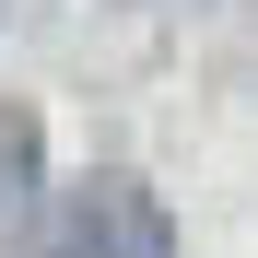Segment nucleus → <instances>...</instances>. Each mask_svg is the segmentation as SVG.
I'll return each mask as SVG.
<instances>
[{"mask_svg": "<svg viewBox=\"0 0 258 258\" xmlns=\"http://www.w3.org/2000/svg\"><path fill=\"white\" fill-rule=\"evenodd\" d=\"M47 258H176V223L141 176H82L59 211H47Z\"/></svg>", "mask_w": 258, "mask_h": 258, "instance_id": "1", "label": "nucleus"}, {"mask_svg": "<svg viewBox=\"0 0 258 258\" xmlns=\"http://www.w3.org/2000/svg\"><path fill=\"white\" fill-rule=\"evenodd\" d=\"M35 176H47V141H35V106L0 94V223L35 211Z\"/></svg>", "mask_w": 258, "mask_h": 258, "instance_id": "2", "label": "nucleus"}]
</instances>
